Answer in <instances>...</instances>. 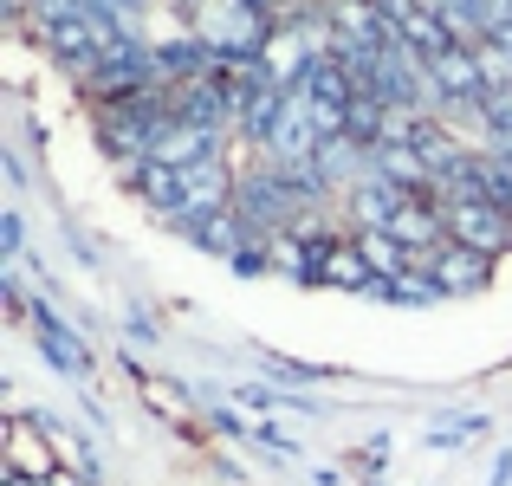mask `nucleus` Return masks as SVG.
<instances>
[{
  "mask_svg": "<svg viewBox=\"0 0 512 486\" xmlns=\"http://www.w3.org/2000/svg\"><path fill=\"white\" fill-rule=\"evenodd\" d=\"M435 201V195H428ZM441 221H448V240H461V247L487 253V260H500V253L512 247V214L500 208V201L487 195H461V201H435Z\"/></svg>",
  "mask_w": 512,
  "mask_h": 486,
  "instance_id": "1",
  "label": "nucleus"
},
{
  "mask_svg": "<svg viewBox=\"0 0 512 486\" xmlns=\"http://www.w3.org/2000/svg\"><path fill=\"white\" fill-rule=\"evenodd\" d=\"M33 441H39L33 422H13L7 428V474H26V480H46L52 474V454H39Z\"/></svg>",
  "mask_w": 512,
  "mask_h": 486,
  "instance_id": "3",
  "label": "nucleus"
},
{
  "mask_svg": "<svg viewBox=\"0 0 512 486\" xmlns=\"http://www.w3.org/2000/svg\"><path fill=\"white\" fill-rule=\"evenodd\" d=\"M480 188H487V201H500V208L512 214V143L480 156Z\"/></svg>",
  "mask_w": 512,
  "mask_h": 486,
  "instance_id": "4",
  "label": "nucleus"
},
{
  "mask_svg": "<svg viewBox=\"0 0 512 486\" xmlns=\"http://www.w3.org/2000/svg\"><path fill=\"white\" fill-rule=\"evenodd\" d=\"M487 253H474V247H461V240H441L435 253L422 260V273L435 279V292H474V286H487Z\"/></svg>",
  "mask_w": 512,
  "mask_h": 486,
  "instance_id": "2",
  "label": "nucleus"
},
{
  "mask_svg": "<svg viewBox=\"0 0 512 486\" xmlns=\"http://www.w3.org/2000/svg\"><path fill=\"white\" fill-rule=\"evenodd\" d=\"M39 337H46V357L59 363V370H72V376L85 370V350L72 344V331H65V324H52V318H46V324H39Z\"/></svg>",
  "mask_w": 512,
  "mask_h": 486,
  "instance_id": "5",
  "label": "nucleus"
}]
</instances>
